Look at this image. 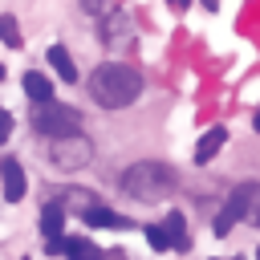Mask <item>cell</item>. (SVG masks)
Masks as SVG:
<instances>
[{
	"label": "cell",
	"mask_w": 260,
	"mask_h": 260,
	"mask_svg": "<svg viewBox=\"0 0 260 260\" xmlns=\"http://www.w3.org/2000/svg\"><path fill=\"white\" fill-rule=\"evenodd\" d=\"M142 93V73L126 61H102L89 73V98L106 110H126Z\"/></svg>",
	"instance_id": "1"
},
{
	"label": "cell",
	"mask_w": 260,
	"mask_h": 260,
	"mask_svg": "<svg viewBox=\"0 0 260 260\" xmlns=\"http://www.w3.org/2000/svg\"><path fill=\"white\" fill-rule=\"evenodd\" d=\"M122 191L138 203H162L179 191V171L171 162H158V158H142L134 167H126L122 175Z\"/></svg>",
	"instance_id": "2"
},
{
	"label": "cell",
	"mask_w": 260,
	"mask_h": 260,
	"mask_svg": "<svg viewBox=\"0 0 260 260\" xmlns=\"http://www.w3.org/2000/svg\"><path fill=\"white\" fill-rule=\"evenodd\" d=\"M32 130L37 134H45V142L49 138H61V134H77L81 130V114L73 110V106H65V102H32Z\"/></svg>",
	"instance_id": "3"
},
{
	"label": "cell",
	"mask_w": 260,
	"mask_h": 260,
	"mask_svg": "<svg viewBox=\"0 0 260 260\" xmlns=\"http://www.w3.org/2000/svg\"><path fill=\"white\" fill-rule=\"evenodd\" d=\"M45 154H49V162H53L57 171H81V167H89V158H93V142L77 130V134L49 138V142H45Z\"/></svg>",
	"instance_id": "4"
},
{
	"label": "cell",
	"mask_w": 260,
	"mask_h": 260,
	"mask_svg": "<svg viewBox=\"0 0 260 260\" xmlns=\"http://www.w3.org/2000/svg\"><path fill=\"white\" fill-rule=\"evenodd\" d=\"M256 203H260V187H256V183L236 187V191L228 195L223 211L215 215V236H228V232H232L240 219H256Z\"/></svg>",
	"instance_id": "5"
},
{
	"label": "cell",
	"mask_w": 260,
	"mask_h": 260,
	"mask_svg": "<svg viewBox=\"0 0 260 260\" xmlns=\"http://www.w3.org/2000/svg\"><path fill=\"white\" fill-rule=\"evenodd\" d=\"M41 236H45V252H65V207L61 203L41 207Z\"/></svg>",
	"instance_id": "6"
},
{
	"label": "cell",
	"mask_w": 260,
	"mask_h": 260,
	"mask_svg": "<svg viewBox=\"0 0 260 260\" xmlns=\"http://www.w3.org/2000/svg\"><path fill=\"white\" fill-rule=\"evenodd\" d=\"M0 179H4V199H8V203L24 199V191H28V179H24V167H20L16 158L0 162Z\"/></svg>",
	"instance_id": "7"
},
{
	"label": "cell",
	"mask_w": 260,
	"mask_h": 260,
	"mask_svg": "<svg viewBox=\"0 0 260 260\" xmlns=\"http://www.w3.org/2000/svg\"><path fill=\"white\" fill-rule=\"evenodd\" d=\"M223 138H228V130H223V126H211V130H207V134L199 138V146H195V162H199V167H207V162H211V158L219 154Z\"/></svg>",
	"instance_id": "8"
},
{
	"label": "cell",
	"mask_w": 260,
	"mask_h": 260,
	"mask_svg": "<svg viewBox=\"0 0 260 260\" xmlns=\"http://www.w3.org/2000/svg\"><path fill=\"white\" fill-rule=\"evenodd\" d=\"M85 223H89V228H130L126 215H118V211H110V207H98V203L85 207Z\"/></svg>",
	"instance_id": "9"
},
{
	"label": "cell",
	"mask_w": 260,
	"mask_h": 260,
	"mask_svg": "<svg viewBox=\"0 0 260 260\" xmlns=\"http://www.w3.org/2000/svg\"><path fill=\"white\" fill-rule=\"evenodd\" d=\"M49 65L57 69L61 81H77V65H73V57H69L65 45H49Z\"/></svg>",
	"instance_id": "10"
},
{
	"label": "cell",
	"mask_w": 260,
	"mask_h": 260,
	"mask_svg": "<svg viewBox=\"0 0 260 260\" xmlns=\"http://www.w3.org/2000/svg\"><path fill=\"white\" fill-rule=\"evenodd\" d=\"M162 228H167V236H171V248H179V252H187V248H191V240H187V219H183L179 211H171Z\"/></svg>",
	"instance_id": "11"
},
{
	"label": "cell",
	"mask_w": 260,
	"mask_h": 260,
	"mask_svg": "<svg viewBox=\"0 0 260 260\" xmlns=\"http://www.w3.org/2000/svg\"><path fill=\"white\" fill-rule=\"evenodd\" d=\"M24 93H28L32 102H49V98H53V81H49L45 73H24Z\"/></svg>",
	"instance_id": "12"
},
{
	"label": "cell",
	"mask_w": 260,
	"mask_h": 260,
	"mask_svg": "<svg viewBox=\"0 0 260 260\" xmlns=\"http://www.w3.org/2000/svg\"><path fill=\"white\" fill-rule=\"evenodd\" d=\"M65 256L69 260H102V248L93 244V240H65Z\"/></svg>",
	"instance_id": "13"
},
{
	"label": "cell",
	"mask_w": 260,
	"mask_h": 260,
	"mask_svg": "<svg viewBox=\"0 0 260 260\" xmlns=\"http://www.w3.org/2000/svg\"><path fill=\"white\" fill-rule=\"evenodd\" d=\"M0 41H4L8 49H20V41H24V37H20V24H16V16H8V12L0 16Z\"/></svg>",
	"instance_id": "14"
},
{
	"label": "cell",
	"mask_w": 260,
	"mask_h": 260,
	"mask_svg": "<svg viewBox=\"0 0 260 260\" xmlns=\"http://www.w3.org/2000/svg\"><path fill=\"white\" fill-rule=\"evenodd\" d=\"M146 244H150L154 252H167V248H171V236H167V228H162V223H146Z\"/></svg>",
	"instance_id": "15"
},
{
	"label": "cell",
	"mask_w": 260,
	"mask_h": 260,
	"mask_svg": "<svg viewBox=\"0 0 260 260\" xmlns=\"http://www.w3.org/2000/svg\"><path fill=\"white\" fill-rule=\"evenodd\" d=\"M77 4H81V12H89V16H102L110 0H77Z\"/></svg>",
	"instance_id": "16"
},
{
	"label": "cell",
	"mask_w": 260,
	"mask_h": 260,
	"mask_svg": "<svg viewBox=\"0 0 260 260\" xmlns=\"http://www.w3.org/2000/svg\"><path fill=\"white\" fill-rule=\"evenodd\" d=\"M8 134H12V114H8V110H0V146L8 142Z\"/></svg>",
	"instance_id": "17"
},
{
	"label": "cell",
	"mask_w": 260,
	"mask_h": 260,
	"mask_svg": "<svg viewBox=\"0 0 260 260\" xmlns=\"http://www.w3.org/2000/svg\"><path fill=\"white\" fill-rule=\"evenodd\" d=\"M102 260H130L126 252H102Z\"/></svg>",
	"instance_id": "18"
},
{
	"label": "cell",
	"mask_w": 260,
	"mask_h": 260,
	"mask_svg": "<svg viewBox=\"0 0 260 260\" xmlns=\"http://www.w3.org/2000/svg\"><path fill=\"white\" fill-rule=\"evenodd\" d=\"M167 4H171V8H175V12H183V8H187V4H191V0H167Z\"/></svg>",
	"instance_id": "19"
},
{
	"label": "cell",
	"mask_w": 260,
	"mask_h": 260,
	"mask_svg": "<svg viewBox=\"0 0 260 260\" xmlns=\"http://www.w3.org/2000/svg\"><path fill=\"white\" fill-rule=\"evenodd\" d=\"M252 126H256V130H260V110H256V118H252Z\"/></svg>",
	"instance_id": "20"
},
{
	"label": "cell",
	"mask_w": 260,
	"mask_h": 260,
	"mask_svg": "<svg viewBox=\"0 0 260 260\" xmlns=\"http://www.w3.org/2000/svg\"><path fill=\"white\" fill-rule=\"evenodd\" d=\"M256 260H260V248H256Z\"/></svg>",
	"instance_id": "21"
}]
</instances>
